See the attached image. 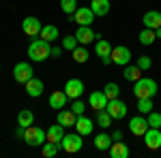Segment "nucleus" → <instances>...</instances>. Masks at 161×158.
<instances>
[{
  "label": "nucleus",
  "instance_id": "obj_1",
  "mask_svg": "<svg viewBox=\"0 0 161 158\" xmlns=\"http://www.w3.org/2000/svg\"><path fill=\"white\" fill-rule=\"evenodd\" d=\"M133 94L136 98H153L157 94V81L150 77H140L133 84Z\"/></svg>",
  "mask_w": 161,
  "mask_h": 158
},
{
  "label": "nucleus",
  "instance_id": "obj_2",
  "mask_svg": "<svg viewBox=\"0 0 161 158\" xmlns=\"http://www.w3.org/2000/svg\"><path fill=\"white\" fill-rule=\"evenodd\" d=\"M50 49H52V43L50 41H32L28 45V58L35 62H43L50 58Z\"/></svg>",
  "mask_w": 161,
  "mask_h": 158
},
{
  "label": "nucleus",
  "instance_id": "obj_3",
  "mask_svg": "<svg viewBox=\"0 0 161 158\" xmlns=\"http://www.w3.org/2000/svg\"><path fill=\"white\" fill-rule=\"evenodd\" d=\"M24 141L28 145L37 147V145H43L45 141H47V130H43V128H39V126H26V133H24Z\"/></svg>",
  "mask_w": 161,
  "mask_h": 158
},
{
  "label": "nucleus",
  "instance_id": "obj_4",
  "mask_svg": "<svg viewBox=\"0 0 161 158\" xmlns=\"http://www.w3.org/2000/svg\"><path fill=\"white\" fill-rule=\"evenodd\" d=\"M84 147V139H82V135L80 133H71V135H64L60 141V150L64 152H69V154H75V152H80Z\"/></svg>",
  "mask_w": 161,
  "mask_h": 158
},
{
  "label": "nucleus",
  "instance_id": "obj_5",
  "mask_svg": "<svg viewBox=\"0 0 161 158\" xmlns=\"http://www.w3.org/2000/svg\"><path fill=\"white\" fill-rule=\"evenodd\" d=\"M35 77V71H32V66H30V62H17L15 64V69H13V79L17 81V84L24 85L28 79H32Z\"/></svg>",
  "mask_w": 161,
  "mask_h": 158
},
{
  "label": "nucleus",
  "instance_id": "obj_6",
  "mask_svg": "<svg viewBox=\"0 0 161 158\" xmlns=\"http://www.w3.org/2000/svg\"><path fill=\"white\" fill-rule=\"evenodd\" d=\"M69 19L73 24H80V26H90L92 19H95V13H92L90 7H77V11L73 15H69Z\"/></svg>",
  "mask_w": 161,
  "mask_h": 158
},
{
  "label": "nucleus",
  "instance_id": "obj_7",
  "mask_svg": "<svg viewBox=\"0 0 161 158\" xmlns=\"http://www.w3.org/2000/svg\"><path fill=\"white\" fill-rule=\"evenodd\" d=\"M112 62L114 64H118V66H127L129 62H131V49L127 47V45H116V47H112Z\"/></svg>",
  "mask_w": 161,
  "mask_h": 158
},
{
  "label": "nucleus",
  "instance_id": "obj_8",
  "mask_svg": "<svg viewBox=\"0 0 161 158\" xmlns=\"http://www.w3.org/2000/svg\"><path fill=\"white\" fill-rule=\"evenodd\" d=\"M105 109L112 115V120H123L125 115H127V103L120 100V98H112V100H108Z\"/></svg>",
  "mask_w": 161,
  "mask_h": 158
},
{
  "label": "nucleus",
  "instance_id": "obj_9",
  "mask_svg": "<svg viewBox=\"0 0 161 158\" xmlns=\"http://www.w3.org/2000/svg\"><path fill=\"white\" fill-rule=\"evenodd\" d=\"M148 128H150V126H148V120H146L142 113L129 120V130L136 135V137H144V133H146Z\"/></svg>",
  "mask_w": 161,
  "mask_h": 158
},
{
  "label": "nucleus",
  "instance_id": "obj_10",
  "mask_svg": "<svg viewBox=\"0 0 161 158\" xmlns=\"http://www.w3.org/2000/svg\"><path fill=\"white\" fill-rule=\"evenodd\" d=\"M41 22H39L37 17H24V22H22V30H24L26 37H37V34H41Z\"/></svg>",
  "mask_w": 161,
  "mask_h": 158
},
{
  "label": "nucleus",
  "instance_id": "obj_11",
  "mask_svg": "<svg viewBox=\"0 0 161 158\" xmlns=\"http://www.w3.org/2000/svg\"><path fill=\"white\" fill-rule=\"evenodd\" d=\"M64 94L69 98H80L84 94V81L82 79H69L67 84H64Z\"/></svg>",
  "mask_w": 161,
  "mask_h": 158
},
{
  "label": "nucleus",
  "instance_id": "obj_12",
  "mask_svg": "<svg viewBox=\"0 0 161 158\" xmlns=\"http://www.w3.org/2000/svg\"><path fill=\"white\" fill-rule=\"evenodd\" d=\"M144 143L148 150H159L161 147V128H153L150 126L148 130L144 133Z\"/></svg>",
  "mask_w": 161,
  "mask_h": 158
},
{
  "label": "nucleus",
  "instance_id": "obj_13",
  "mask_svg": "<svg viewBox=\"0 0 161 158\" xmlns=\"http://www.w3.org/2000/svg\"><path fill=\"white\" fill-rule=\"evenodd\" d=\"M24 90H26V94L28 96H32V98H37L43 94V81L39 79V77H32V79H28L24 84Z\"/></svg>",
  "mask_w": 161,
  "mask_h": 158
},
{
  "label": "nucleus",
  "instance_id": "obj_14",
  "mask_svg": "<svg viewBox=\"0 0 161 158\" xmlns=\"http://www.w3.org/2000/svg\"><path fill=\"white\" fill-rule=\"evenodd\" d=\"M67 94H64V90H56V92H52L50 98H47V103H50L52 109H64V105H67Z\"/></svg>",
  "mask_w": 161,
  "mask_h": 158
},
{
  "label": "nucleus",
  "instance_id": "obj_15",
  "mask_svg": "<svg viewBox=\"0 0 161 158\" xmlns=\"http://www.w3.org/2000/svg\"><path fill=\"white\" fill-rule=\"evenodd\" d=\"M75 38H77L82 45H88V43H92V38H97V34L92 32L90 26H77V30H75Z\"/></svg>",
  "mask_w": 161,
  "mask_h": 158
},
{
  "label": "nucleus",
  "instance_id": "obj_16",
  "mask_svg": "<svg viewBox=\"0 0 161 158\" xmlns=\"http://www.w3.org/2000/svg\"><path fill=\"white\" fill-rule=\"evenodd\" d=\"M88 105L95 111L105 109V107H108V96H105V92H103V90H101V92H92V94L88 96Z\"/></svg>",
  "mask_w": 161,
  "mask_h": 158
},
{
  "label": "nucleus",
  "instance_id": "obj_17",
  "mask_svg": "<svg viewBox=\"0 0 161 158\" xmlns=\"http://www.w3.org/2000/svg\"><path fill=\"white\" fill-rule=\"evenodd\" d=\"M75 133H80L82 137L90 135V133H92V120L86 118L84 113H82V115H77V120H75Z\"/></svg>",
  "mask_w": 161,
  "mask_h": 158
},
{
  "label": "nucleus",
  "instance_id": "obj_18",
  "mask_svg": "<svg viewBox=\"0 0 161 158\" xmlns=\"http://www.w3.org/2000/svg\"><path fill=\"white\" fill-rule=\"evenodd\" d=\"M142 22H144V28H153V30H157L161 26V13L159 11H146L144 13V17H142Z\"/></svg>",
  "mask_w": 161,
  "mask_h": 158
},
{
  "label": "nucleus",
  "instance_id": "obj_19",
  "mask_svg": "<svg viewBox=\"0 0 161 158\" xmlns=\"http://www.w3.org/2000/svg\"><path fill=\"white\" fill-rule=\"evenodd\" d=\"M110 156L112 158H129V145L123 141H114L110 145Z\"/></svg>",
  "mask_w": 161,
  "mask_h": 158
},
{
  "label": "nucleus",
  "instance_id": "obj_20",
  "mask_svg": "<svg viewBox=\"0 0 161 158\" xmlns=\"http://www.w3.org/2000/svg\"><path fill=\"white\" fill-rule=\"evenodd\" d=\"M62 137H64V126H62V124H58V122H56L54 126H50V128H47V141L58 143V145H60Z\"/></svg>",
  "mask_w": 161,
  "mask_h": 158
},
{
  "label": "nucleus",
  "instance_id": "obj_21",
  "mask_svg": "<svg viewBox=\"0 0 161 158\" xmlns=\"http://www.w3.org/2000/svg\"><path fill=\"white\" fill-rule=\"evenodd\" d=\"M90 9L95 13V17H103L110 13V0H90Z\"/></svg>",
  "mask_w": 161,
  "mask_h": 158
},
{
  "label": "nucleus",
  "instance_id": "obj_22",
  "mask_svg": "<svg viewBox=\"0 0 161 158\" xmlns=\"http://www.w3.org/2000/svg\"><path fill=\"white\" fill-rule=\"evenodd\" d=\"M75 120H77V115H75L71 109H60L58 111V124H62L64 128H67V126H75Z\"/></svg>",
  "mask_w": 161,
  "mask_h": 158
},
{
  "label": "nucleus",
  "instance_id": "obj_23",
  "mask_svg": "<svg viewBox=\"0 0 161 158\" xmlns=\"http://www.w3.org/2000/svg\"><path fill=\"white\" fill-rule=\"evenodd\" d=\"M142 73H144V71H142V69H140L137 64H127V66H125L123 77L127 79V81H133V84H136L137 79L142 77Z\"/></svg>",
  "mask_w": 161,
  "mask_h": 158
},
{
  "label": "nucleus",
  "instance_id": "obj_24",
  "mask_svg": "<svg viewBox=\"0 0 161 158\" xmlns=\"http://www.w3.org/2000/svg\"><path fill=\"white\" fill-rule=\"evenodd\" d=\"M114 143V139H112V135H108V133H99L97 137H95V147L97 150H110V145Z\"/></svg>",
  "mask_w": 161,
  "mask_h": 158
},
{
  "label": "nucleus",
  "instance_id": "obj_25",
  "mask_svg": "<svg viewBox=\"0 0 161 158\" xmlns=\"http://www.w3.org/2000/svg\"><path fill=\"white\" fill-rule=\"evenodd\" d=\"M97 126L103 128V130H108L112 126V115L108 113V109H99L97 111Z\"/></svg>",
  "mask_w": 161,
  "mask_h": 158
},
{
  "label": "nucleus",
  "instance_id": "obj_26",
  "mask_svg": "<svg viewBox=\"0 0 161 158\" xmlns=\"http://www.w3.org/2000/svg\"><path fill=\"white\" fill-rule=\"evenodd\" d=\"M41 38L43 41H56L58 38V28L56 26H52V24H45L43 28H41Z\"/></svg>",
  "mask_w": 161,
  "mask_h": 158
},
{
  "label": "nucleus",
  "instance_id": "obj_27",
  "mask_svg": "<svg viewBox=\"0 0 161 158\" xmlns=\"http://www.w3.org/2000/svg\"><path fill=\"white\" fill-rule=\"evenodd\" d=\"M32 122H35V113L30 109H22L17 113V124H19V126H30Z\"/></svg>",
  "mask_w": 161,
  "mask_h": 158
},
{
  "label": "nucleus",
  "instance_id": "obj_28",
  "mask_svg": "<svg viewBox=\"0 0 161 158\" xmlns=\"http://www.w3.org/2000/svg\"><path fill=\"white\" fill-rule=\"evenodd\" d=\"M95 54L99 56V58H105V56H110L112 54V45L110 41H97V45H95Z\"/></svg>",
  "mask_w": 161,
  "mask_h": 158
},
{
  "label": "nucleus",
  "instance_id": "obj_29",
  "mask_svg": "<svg viewBox=\"0 0 161 158\" xmlns=\"http://www.w3.org/2000/svg\"><path fill=\"white\" fill-rule=\"evenodd\" d=\"M58 150H60V145L58 143H52V141H45L43 145H41V154L45 158H54L56 154H58Z\"/></svg>",
  "mask_w": 161,
  "mask_h": 158
},
{
  "label": "nucleus",
  "instance_id": "obj_30",
  "mask_svg": "<svg viewBox=\"0 0 161 158\" xmlns=\"http://www.w3.org/2000/svg\"><path fill=\"white\" fill-rule=\"evenodd\" d=\"M71 56H73V60L77 62V64H84V62H86L88 58H90L88 49H86V47H80V45H77V47H75L73 51H71Z\"/></svg>",
  "mask_w": 161,
  "mask_h": 158
},
{
  "label": "nucleus",
  "instance_id": "obj_31",
  "mask_svg": "<svg viewBox=\"0 0 161 158\" xmlns=\"http://www.w3.org/2000/svg\"><path fill=\"white\" fill-rule=\"evenodd\" d=\"M155 38H157V34H155L153 28H144V30L140 32V43H142V45H153Z\"/></svg>",
  "mask_w": 161,
  "mask_h": 158
},
{
  "label": "nucleus",
  "instance_id": "obj_32",
  "mask_svg": "<svg viewBox=\"0 0 161 158\" xmlns=\"http://www.w3.org/2000/svg\"><path fill=\"white\" fill-rule=\"evenodd\" d=\"M103 92H105L108 100H112V98H118V94H120V88H118V84H116V81H110V84H105Z\"/></svg>",
  "mask_w": 161,
  "mask_h": 158
},
{
  "label": "nucleus",
  "instance_id": "obj_33",
  "mask_svg": "<svg viewBox=\"0 0 161 158\" xmlns=\"http://www.w3.org/2000/svg\"><path fill=\"white\" fill-rule=\"evenodd\" d=\"M137 111L142 115H146L153 111V98H137Z\"/></svg>",
  "mask_w": 161,
  "mask_h": 158
},
{
  "label": "nucleus",
  "instance_id": "obj_34",
  "mask_svg": "<svg viewBox=\"0 0 161 158\" xmlns=\"http://www.w3.org/2000/svg\"><path fill=\"white\" fill-rule=\"evenodd\" d=\"M146 120H148V126H153V128H161V113L159 111H150V113H146Z\"/></svg>",
  "mask_w": 161,
  "mask_h": 158
},
{
  "label": "nucleus",
  "instance_id": "obj_35",
  "mask_svg": "<svg viewBox=\"0 0 161 158\" xmlns=\"http://www.w3.org/2000/svg\"><path fill=\"white\" fill-rule=\"evenodd\" d=\"M75 7H77V0H60V9L67 13V15H73V13L77 11Z\"/></svg>",
  "mask_w": 161,
  "mask_h": 158
},
{
  "label": "nucleus",
  "instance_id": "obj_36",
  "mask_svg": "<svg viewBox=\"0 0 161 158\" xmlns=\"http://www.w3.org/2000/svg\"><path fill=\"white\" fill-rule=\"evenodd\" d=\"M77 38H75V34H69V37L62 38V49H69V51H73L75 47H77Z\"/></svg>",
  "mask_w": 161,
  "mask_h": 158
},
{
  "label": "nucleus",
  "instance_id": "obj_37",
  "mask_svg": "<svg viewBox=\"0 0 161 158\" xmlns=\"http://www.w3.org/2000/svg\"><path fill=\"white\" fill-rule=\"evenodd\" d=\"M71 111H73L75 115H82V113L86 111V105H84V103H82L80 98H75L73 103H71Z\"/></svg>",
  "mask_w": 161,
  "mask_h": 158
},
{
  "label": "nucleus",
  "instance_id": "obj_38",
  "mask_svg": "<svg viewBox=\"0 0 161 158\" xmlns=\"http://www.w3.org/2000/svg\"><path fill=\"white\" fill-rule=\"evenodd\" d=\"M137 66H140L142 71H148L150 66H153V60H150V56H140V58H137Z\"/></svg>",
  "mask_w": 161,
  "mask_h": 158
},
{
  "label": "nucleus",
  "instance_id": "obj_39",
  "mask_svg": "<svg viewBox=\"0 0 161 158\" xmlns=\"http://www.w3.org/2000/svg\"><path fill=\"white\" fill-rule=\"evenodd\" d=\"M62 56V47H52L50 49V58H60Z\"/></svg>",
  "mask_w": 161,
  "mask_h": 158
},
{
  "label": "nucleus",
  "instance_id": "obj_40",
  "mask_svg": "<svg viewBox=\"0 0 161 158\" xmlns=\"http://www.w3.org/2000/svg\"><path fill=\"white\" fill-rule=\"evenodd\" d=\"M24 133H26V126H19V124H17V130H15V137H19V139H22V137H24Z\"/></svg>",
  "mask_w": 161,
  "mask_h": 158
},
{
  "label": "nucleus",
  "instance_id": "obj_41",
  "mask_svg": "<svg viewBox=\"0 0 161 158\" xmlns=\"http://www.w3.org/2000/svg\"><path fill=\"white\" fill-rule=\"evenodd\" d=\"M112 139H114V141H123V133H120V130H114V133H112Z\"/></svg>",
  "mask_w": 161,
  "mask_h": 158
},
{
  "label": "nucleus",
  "instance_id": "obj_42",
  "mask_svg": "<svg viewBox=\"0 0 161 158\" xmlns=\"http://www.w3.org/2000/svg\"><path fill=\"white\" fill-rule=\"evenodd\" d=\"M110 62H112V56H105V58H101V64H105V66H108Z\"/></svg>",
  "mask_w": 161,
  "mask_h": 158
},
{
  "label": "nucleus",
  "instance_id": "obj_43",
  "mask_svg": "<svg viewBox=\"0 0 161 158\" xmlns=\"http://www.w3.org/2000/svg\"><path fill=\"white\" fill-rule=\"evenodd\" d=\"M155 34H157V38H161V26L157 28V30H155Z\"/></svg>",
  "mask_w": 161,
  "mask_h": 158
}]
</instances>
